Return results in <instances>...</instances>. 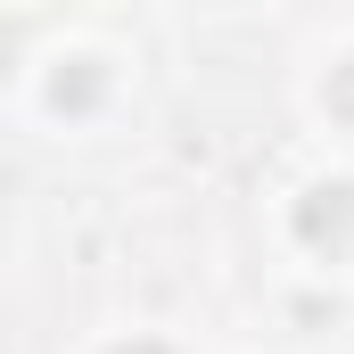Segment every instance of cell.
<instances>
[{"instance_id": "cell-1", "label": "cell", "mask_w": 354, "mask_h": 354, "mask_svg": "<svg viewBox=\"0 0 354 354\" xmlns=\"http://www.w3.org/2000/svg\"><path fill=\"white\" fill-rule=\"evenodd\" d=\"M297 239L330 264H354V181H313L297 198Z\"/></svg>"}, {"instance_id": "cell-2", "label": "cell", "mask_w": 354, "mask_h": 354, "mask_svg": "<svg viewBox=\"0 0 354 354\" xmlns=\"http://www.w3.org/2000/svg\"><path fill=\"white\" fill-rule=\"evenodd\" d=\"M107 99V66L99 58H58V75H50V107L58 115H91Z\"/></svg>"}, {"instance_id": "cell-3", "label": "cell", "mask_w": 354, "mask_h": 354, "mask_svg": "<svg viewBox=\"0 0 354 354\" xmlns=\"http://www.w3.org/2000/svg\"><path fill=\"white\" fill-rule=\"evenodd\" d=\"M322 107H330L338 124H354V58H346V66H330V83H322Z\"/></svg>"}, {"instance_id": "cell-4", "label": "cell", "mask_w": 354, "mask_h": 354, "mask_svg": "<svg viewBox=\"0 0 354 354\" xmlns=\"http://www.w3.org/2000/svg\"><path fill=\"white\" fill-rule=\"evenodd\" d=\"M107 354H174V346H157V338H124V346H107Z\"/></svg>"}]
</instances>
